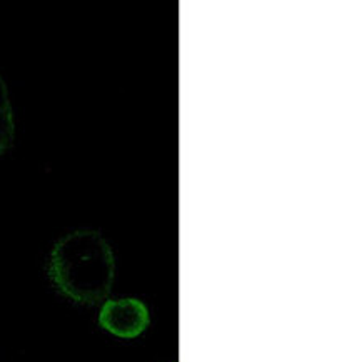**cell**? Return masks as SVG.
<instances>
[{"mask_svg": "<svg viewBox=\"0 0 362 362\" xmlns=\"http://www.w3.org/2000/svg\"><path fill=\"white\" fill-rule=\"evenodd\" d=\"M49 277L55 289L74 303H104L115 277L112 249L100 232L74 230L55 243L50 252Z\"/></svg>", "mask_w": 362, "mask_h": 362, "instance_id": "1", "label": "cell"}, {"mask_svg": "<svg viewBox=\"0 0 362 362\" xmlns=\"http://www.w3.org/2000/svg\"><path fill=\"white\" fill-rule=\"evenodd\" d=\"M151 322L147 305L139 299L105 300L99 314V324L105 331L122 339H134L146 331Z\"/></svg>", "mask_w": 362, "mask_h": 362, "instance_id": "2", "label": "cell"}, {"mask_svg": "<svg viewBox=\"0 0 362 362\" xmlns=\"http://www.w3.org/2000/svg\"><path fill=\"white\" fill-rule=\"evenodd\" d=\"M16 124H13V110L6 82L0 76V156L6 154L13 144Z\"/></svg>", "mask_w": 362, "mask_h": 362, "instance_id": "3", "label": "cell"}]
</instances>
